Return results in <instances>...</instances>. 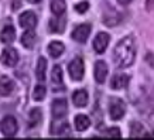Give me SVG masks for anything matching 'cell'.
Returning a JSON list of instances; mask_svg holds the SVG:
<instances>
[{
    "instance_id": "1",
    "label": "cell",
    "mask_w": 154,
    "mask_h": 140,
    "mask_svg": "<svg viewBox=\"0 0 154 140\" xmlns=\"http://www.w3.org/2000/svg\"><path fill=\"white\" fill-rule=\"evenodd\" d=\"M136 58V45L133 37L127 36V37L122 38L120 41L116 44L115 51H113V61L116 67L119 68H127L134 62Z\"/></svg>"
},
{
    "instance_id": "2",
    "label": "cell",
    "mask_w": 154,
    "mask_h": 140,
    "mask_svg": "<svg viewBox=\"0 0 154 140\" xmlns=\"http://www.w3.org/2000/svg\"><path fill=\"white\" fill-rule=\"evenodd\" d=\"M0 130L2 133L6 136V137H13L17 130H19V125H17V120L14 116H5L0 122Z\"/></svg>"
},
{
    "instance_id": "3",
    "label": "cell",
    "mask_w": 154,
    "mask_h": 140,
    "mask_svg": "<svg viewBox=\"0 0 154 140\" xmlns=\"http://www.w3.org/2000/svg\"><path fill=\"white\" fill-rule=\"evenodd\" d=\"M68 71H69L71 78L74 81H81L84 78V72H85V64L84 60L81 57H76L69 62L68 65Z\"/></svg>"
},
{
    "instance_id": "4",
    "label": "cell",
    "mask_w": 154,
    "mask_h": 140,
    "mask_svg": "<svg viewBox=\"0 0 154 140\" xmlns=\"http://www.w3.org/2000/svg\"><path fill=\"white\" fill-rule=\"evenodd\" d=\"M126 112V105L122 99H112L110 102V106H109V115H110V119L112 120H119L123 117Z\"/></svg>"
},
{
    "instance_id": "5",
    "label": "cell",
    "mask_w": 154,
    "mask_h": 140,
    "mask_svg": "<svg viewBox=\"0 0 154 140\" xmlns=\"http://www.w3.org/2000/svg\"><path fill=\"white\" fill-rule=\"evenodd\" d=\"M0 61H2V64L6 67H14L17 62H19V54H17V51L14 50V48H11V47H7V48H5L3 50V52H2V55H0Z\"/></svg>"
},
{
    "instance_id": "6",
    "label": "cell",
    "mask_w": 154,
    "mask_h": 140,
    "mask_svg": "<svg viewBox=\"0 0 154 140\" xmlns=\"http://www.w3.org/2000/svg\"><path fill=\"white\" fill-rule=\"evenodd\" d=\"M89 34H91V24L82 23V24H79V26H76V27L74 28V31H72V34H71V37L78 42H85L86 40H88Z\"/></svg>"
},
{
    "instance_id": "7",
    "label": "cell",
    "mask_w": 154,
    "mask_h": 140,
    "mask_svg": "<svg viewBox=\"0 0 154 140\" xmlns=\"http://www.w3.org/2000/svg\"><path fill=\"white\" fill-rule=\"evenodd\" d=\"M51 85L52 91H62L64 89V78H62V68L60 65H55L51 71Z\"/></svg>"
},
{
    "instance_id": "8",
    "label": "cell",
    "mask_w": 154,
    "mask_h": 140,
    "mask_svg": "<svg viewBox=\"0 0 154 140\" xmlns=\"http://www.w3.org/2000/svg\"><path fill=\"white\" fill-rule=\"evenodd\" d=\"M19 24L23 28H27V30L34 28L35 26H37V16H35V13H34V11L27 10V11H24V13L20 14Z\"/></svg>"
},
{
    "instance_id": "9",
    "label": "cell",
    "mask_w": 154,
    "mask_h": 140,
    "mask_svg": "<svg viewBox=\"0 0 154 140\" xmlns=\"http://www.w3.org/2000/svg\"><path fill=\"white\" fill-rule=\"evenodd\" d=\"M66 110H68V105H66V101L64 98H58L52 101L51 105L52 117H64L66 115Z\"/></svg>"
},
{
    "instance_id": "10",
    "label": "cell",
    "mask_w": 154,
    "mask_h": 140,
    "mask_svg": "<svg viewBox=\"0 0 154 140\" xmlns=\"http://www.w3.org/2000/svg\"><path fill=\"white\" fill-rule=\"evenodd\" d=\"M51 133L52 135H66V133H69L71 127L69 125L66 123L65 120H62V117H54V120L51 122Z\"/></svg>"
},
{
    "instance_id": "11",
    "label": "cell",
    "mask_w": 154,
    "mask_h": 140,
    "mask_svg": "<svg viewBox=\"0 0 154 140\" xmlns=\"http://www.w3.org/2000/svg\"><path fill=\"white\" fill-rule=\"evenodd\" d=\"M109 41H110V36H109L107 33L96 34V37H95V40H94L95 51L98 52V54H103L105 50L107 48V45H109Z\"/></svg>"
},
{
    "instance_id": "12",
    "label": "cell",
    "mask_w": 154,
    "mask_h": 140,
    "mask_svg": "<svg viewBox=\"0 0 154 140\" xmlns=\"http://www.w3.org/2000/svg\"><path fill=\"white\" fill-rule=\"evenodd\" d=\"M107 72H109V67H107L106 62L102 60L96 61V64H95V79L98 81L99 84H103L106 81Z\"/></svg>"
},
{
    "instance_id": "13",
    "label": "cell",
    "mask_w": 154,
    "mask_h": 140,
    "mask_svg": "<svg viewBox=\"0 0 154 140\" xmlns=\"http://www.w3.org/2000/svg\"><path fill=\"white\" fill-rule=\"evenodd\" d=\"M65 24H66V20L64 17H61V16H57V17H52L50 20V31L51 33H55V34H61L64 33V30H65Z\"/></svg>"
},
{
    "instance_id": "14",
    "label": "cell",
    "mask_w": 154,
    "mask_h": 140,
    "mask_svg": "<svg viewBox=\"0 0 154 140\" xmlns=\"http://www.w3.org/2000/svg\"><path fill=\"white\" fill-rule=\"evenodd\" d=\"M129 81H130V76L126 74H116L113 75L112 81H110V86L112 89H123L126 88L127 84H129Z\"/></svg>"
},
{
    "instance_id": "15",
    "label": "cell",
    "mask_w": 154,
    "mask_h": 140,
    "mask_svg": "<svg viewBox=\"0 0 154 140\" xmlns=\"http://www.w3.org/2000/svg\"><path fill=\"white\" fill-rule=\"evenodd\" d=\"M14 89V82L10 79L9 76H0V95L2 96H9Z\"/></svg>"
},
{
    "instance_id": "16",
    "label": "cell",
    "mask_w": 154,
    "mask_h": 140,
    "mask_svg": "<svg viewBox=\"0 0 154 140\" xmlns=\"http://www.w3.org/2000/svg\"><path fill=\"white\" fill-rule=\"evenodd\" d=\"M16 40V30L13 26H5L2 33H0V41L5 42V44H11Z\"/></svg>"
},
{
    "instance_id": "17",
    "label": "cell",
    "mask_w": 154,
    "mask_h": 140,
    "mask_svg": "<svg viewBox=\"0 0 154 140\" xmlns=\"http://www.w3.org/2000/svg\"><path fill=\"white\" fill-rule=\"evenodd\" d=\"M72 102L76 107H82L88 103V92L84 91V89H78L75 91L74 95H72Z\"/></svg>"
},
{
    "instance_id": "18",
    "label": "cell",
    "mask_w": 154,
    "mask_h": 140,
    "mask_svg": "<svg viewBox=\"0 0 154 140\" xmlns=\"http://www.w3.org/2000/svg\"><path fill=\"white\" fill-rule=\"evenodd\" d=\"M65 50V45L60 41H52L48 44V52L52 58H58V57L62 55V52Z\"/></svg>"
},
{
    "instance_id": "19",
    "label": "cell",
    "mask_w": 154,
    "mask_h": 140,
    "mask_svg": "<svg viewBox=\"0 0 154 140\" xmlns=\"http://www.w3.org/2000/svg\"><path fill=\"white\" fill-rule=\"evenodd\" d=\"M41 119H42V113L38 107H34L30 110V115H28V127H35L37 125L41 123Z\"/></svg>"
},
{
    "instance_id": "20",
    "label": "cell",
    "mask_w": 154,
    "mask_h": 140,
    "mask_svg": "<svg viewBox=\"0 0 154 140\" xmlns=\"http://www.w3.org/2000/svg\"><path fill=\"white\" fill-rule=\"evenodd\" d=\"M21 44H23V47H26V48H31V47L35 44V33L33 31V28H30V30H26L23 33V36H21Z\"/></svg>"
},
{
    "instance_id": "21",
    "label": "cell",
    "mask_w": 154,
    "mask_h": 140,
    "mask_svg": "<svg viewBox=\"0 0 154 140\" xmlns=\"http://www.w3.org/2000/svg\"><path fill=\"white\" fill-rule=\"evenodd\" d=\"M91 126V119L86 115H78L75 117V129L78 132H84Z\"/></svg>"
},
{
    "instance_id": "22",
    "label": "cell",
    "mask_w": 154,
    "mask_h": 140,
    "mask_svg": "<svg viewBox=\"0 0 154 140\" xmlns=\"http://www.w3.org/2000/svg\"><path fill=\"white\" fill-rule=\"evenodd\" d=\"M50 7H51V11L55 16H62L66 10V3L65 0H51Z\"/></svg>"
},
{
    "instance_id": "23",
    "label": "cell",
    "mask_w": 154,
    "mask_h": 140,
    "mask_svg": "<svg viewBox=\"0 0 154 140\" xmlns=\"http://www.w3.org/2000/svg\"><path fill=\"white\" fill-rule=\"evenodd\" d=\"M45 72H47V60L44 57H40L37 61V68H35V75L40 81L45 79Z\"/></svg>"
},
{
    "instance_id": "24",
    "label": "cell",
    "mask_w": 154,
    "mask_h": 140,
    "mask_svg": "<svg viewBox=\"0 0 154 140\" xmlns=\"http://www.w3.org/2000/svg\"><path fill=\"white\" fill-rule=\"evenodd\" d=\"M45 93H47V89L42 84H38L35 88H34V92H33V99L34 101H42L45 98Z\"/></svg>"
},
{
    "instance_id": "25",
    "label": "cell",
    "mask_w": 154,
    "mask_h": 140,
    "mask_svg": "<svg viewBox=\"0 0 154 140\" xmlns=\"http://www.w3.org/2000/svg\"><path fill=\"white\" fill-rule=\"evenodd\" d=\"M130 136L131 137H141L143 135V125L139 122H133L130 125Z\"/></svg>"
},
{
    "instance_id": "26",
    "label": "cell",
    "mask_w": 154,
    "mask_h": 140,
    "mask_svg": "<svg viewBox=\"0 0 154 140\" xmlns=\"http://www.w3.org/2000/svg\"><path fill=\"white\" fill-rule=\"evenodd\" d=\"M88 9H89L88 2H79L78 5L75 6V11H78L79 14H84L85 11H88Z\"/></svg>"
},
{
    "instance_id": "27",
    "label": "cell",
    "mask_w": 154,
    "mask_h": 140,
    "mask_svg": "<svg viewBox=\"0 0 154 140\" xmlns=\"http://www.w3.org/2000/svg\"><path fill=\"white\" fill-rule=\"evenodd\" d=\"M106 136L107 137H115V139H119L122 136L120 130H119V127H110L109 130L106 132Z\"/></svg>"
},
{
    "instance_id": "28",
    "label": "cell",
    "mask_w": 154,
    "mask_h": 140,
    "mask_svg": "<svg viewBox=\"0 0 154 140\" xmlns=\"http://www.w3.org/2000/svg\"><path fill=\"white\" fill-rule=\"evenodd\" d=\"M119 2V5H122V6H127V5H130L133 0H117Z\"/></svg>"
},
{
    "instance_id": "29",
    "label": "cell",
    "mask_w": 154,
    "mask_h": 140,
    "mask_svg": "<svg viewBox=\"0 0 154 140\" xmlns=\"http://www.w3.org/2000/svg\"><path fill=\"white\" fill-rule=\"evenodd\" d=\"M144 137H154V130L151 133H149V135H144Z\"/></svg>"
},
{
    "instance_id": "30",
    "label": "cell",
    "mask_w": 154,
    "mask_h": 140,
    "mask_svg": "<svg viewBox=\"0 0 154 140\" xmlns=\"http://www.w3.org/2000/svg\"><path fill=\"white\" fill-rule=\"evenodd\" d=\"M28 2H30V3H40L41 0H28Z\"/></svg>"
}]
</instances>
